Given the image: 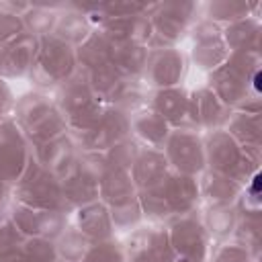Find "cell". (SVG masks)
<instances>
[{
  "instance_id": "6da1fadb",
  "label": "cell",
  "mask_w": 262,
  "mask_h": 262,
  "mask_svg": "<svg viewBox=\"0 0 262 262\" xmlns=\"http://www.w3.org/2000/svg\"><path fill=\"white\" fill-rule=\"evenodd\" d=\"M258 186H260V174L254 176V184H252V194H258Z\"/></svg>"
}]
</instances>
